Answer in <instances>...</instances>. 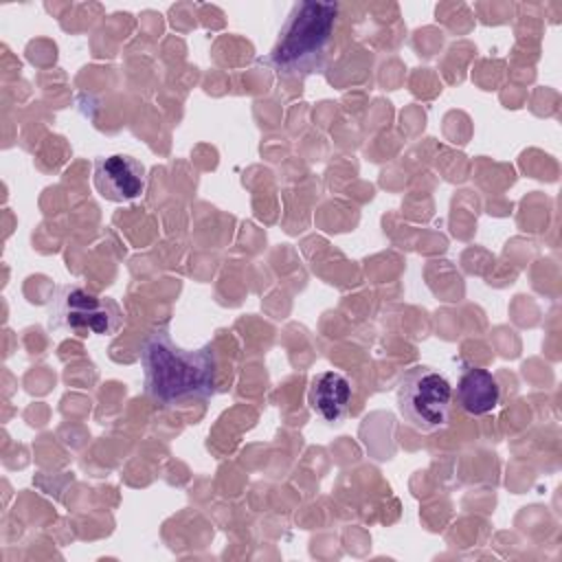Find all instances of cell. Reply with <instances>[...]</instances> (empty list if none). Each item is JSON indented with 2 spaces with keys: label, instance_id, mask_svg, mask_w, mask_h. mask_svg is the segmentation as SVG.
<instances>
[{
  "label": "cell",
  "instance_id": "7a4b0ae2",
  "mask_svg": "<svg viewBox=\"0 0 562 562\" xmlns=\"http://www.w3.org/2000/svg\"><path fill=\"white\" fill-rule=\"evenodd\" d=\"M336 18L338 4L334 2H296L268 55L272 70L281 77H305L318 72L325 64Z\"/></svg>",
  "mask_w": 562,
  "mask_h": 562
},
{
  "label": "cell",
  "instance_id": "277c9868",
  "mask_svg": "<svg viewBox=\"0 0 562 562\" xmlns=\"http://www.w3.org/2000/svg\"><path fill=\"white\" fill-rule=\"evenodd\" d=\"M123 323L116 301L99 296L77 283L59 285L48 303V329L75 336H112Z\"/></svg>",
  "mask_w": 562,
  "mask_h": 562
},
{
  "label": "cell",
  "instance_id": "52a82bcc",
  "mask_svg": "<svg viewBox=\"0 0 562 562\" xmlns=\"http://www.w3.org/2000/svg\"><path fill=\"white\" fill-rule=\"evenodd\" d=\"M457 402L468 415H487L501 402L498 380L481 367H465L457 382Z\"/></svg>",
  "mask_w": 562,
  "mask_h": 562
},
{
  "label": "cell",
  "instance_id": "3957f363",
  "mask_svg": "<svg viewBox=\"0 0 562 562\" xmlns=\"http://www.w3.org/2000/svg\"><path fill=\"white\" fill-rule=\"evenodd\" d=\"M452 384L432 367L415 364L406 369L397 384V408L408 426L419 432L446 428L452 408Z\"/></svg>",
  "mask_w": 562,
  "mask_h": 562
},
{
  "label": "cell",
  "instance_id": "6da1fadb",
  "mask_svg": "<svg viewBox=\"0 0 562 562\" xmlns=\"http://www.w3.org/2000/svg\"><path fill=\"white\" fill-rule=\"evenodd\" d=\"M145 393L165 406L184 400H204L217 386V360L211 345L178 347L165 327L149 331L140 342Z\"/></svg>",
  "mask_w": 562,
  "mask_h": 562
},
{
  "label": "cell",
  "instance_id": "5b68a950",
  "mask_svg": "<svg viewBox=\"0 0 562 562\" xmlns=\"http://www.w3.org/2000/svg\"><path fill=\"white\" fill-rule=\"evenodd\" d=\"M92 180L99 195L110 202H130L143 195L147 184L145 165L127 154L99 156L92 167Z\"/></svg>",
  "mask_w": 562,
  "mask_h": 562
},
{
  "label": "cell",
  "instance_id": "8992f818",
  "mask_svg": "<svg viewBox=\"0 0 562 562\" xmlns=\"http://www.w3.org/2000/svg\"><path fill=\"white\" fill-rule=\"evenodd\" d=\"M307 402L312 411L329 424H336L347 417L351 404V382L338 371H321L312 378Z\"/></svg>",
  "mask_w": 562,
  "mask_h": 562
}]
</instances>
